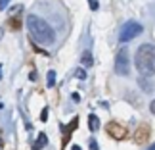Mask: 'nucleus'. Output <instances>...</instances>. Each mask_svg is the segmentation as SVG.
<instances>
[{"instance_id":"1","label":"nucleus","mask_w":155,"mask_h":150,"mask_svg":"<svg viewBox=\"0 0 155 150\" xmlns=\"http://www.w3.org/2000/svg\"><path fill=\"white\" fill-rule=\"evenodd\" d=\"M134 65L140 71L142 77H151L155 75V46L153 44H142L136 50Z\"/></svg>"},{"instance_id":"2","label":"nucleus","mask_w":155,"mask_h":150,"mask_svg":"<svg viewBox=\"0 0 155 150\" xmlns=\"http://www.w3.org/2000/svg\"><path fill=\"white\" fill-rule=\"evenodd\" d=\"M27 29H29V33H31V37H33L35 43H38V44H50V43H54V29L44 19H40V17L29 16L27 17Z\"/></svg>"},{"instance_id":"3","label":"nucleus","mask_w":155,"mask_h":150,"mask_svg":"<svg viewBox=\"0 0 155 150\" xmlns=\"http://www.w3.org/2000/svg\"><path fill=\"white\" fill-rule=\"evenodd\" d=\"M142 31H144V27H142L138 21H127L123 25V29H121L119 40H121V43H128V40L136 39L138 35H142Z\"/></svg>"},{"instance_id":"4","label":"nucleus","mask_w":155,"mask_h":150,"mask_svg":"<svg viewBox=\"0 0 155 150\" xmlns=\"http://www.w3.org/2000/svg\"><path fill=\"white\" fill-rule=\"evenodd\" d=\"M130 71V65H128V50L127 48H121L117 52V58H115V73L117 75H128Z\"/></svg>"},{"instance_id":"5","label":"nucleus","mask_w":155,"mask_h":150,"mask_svg":"<svg viewBox=\"0 0 155 150\" xmlns=\"http://www.w3.org/2000/svg\"><path fill=\"white\" fill-rule=\"evenodd\" d=\"M107 133L113 135L115 139H123V137L127 135V131H124L119 123H109V125H107Z\"/></svg>"},{"instance_id":"6","label":"nucleus","mask_w":155,"mask_h":150,"mask_svg":"<svg viewBox=\"0 0 155 150\" xmlns=\"http://www.w3.org/2000/svg\"><path fill=\"white\" fill-rule=\"evenodd\" d=\"M88 129H90L92 133L100 129V119H98L96 116H94V113H90V116H88Z\"/></svg>"},{"instance_id":"7","label":"nucleus","mask_w":155,"mask_h":150,"mask_svg":"<svg viewBox=\"0 0 155 150\" xmlns=\"http://www.w3.org/2000/svg\"><path fill=\"white\" fill-rule=\"evenodd\" d=\"M81 64L86 65V68L94 65V60H92V52L90 50H84V54H82V58H81Z\"/></svg>"},{"instance_id":"8","label":"nucleus","mask_w":155,"mask_h":150,"mask_svg":"<svg viewBox=\"0 0 155 150\" xmlns=\"http://www.w3.org/2000/svg\"><path fill=\"white\" fill-rule=\"evenodd\" d=\"M46 142H48L46 135H44V133H40V135H38V139H37V142L33 145V150H40V148H44V146H46Z\"/></svg>"},{"instance_id":"9","label":"nucleus","mask_w":155,"mask_h":150,"mask_svg":"<svg viewBox=\"0 0 155 150\" xmlns=\"http://www.w3.org/2000/svg\"><path fill=\"white\" fill-rule=\"evenodd\" d=\"M46 85L54 87L56 85V71H48V77H46Z\"/></svg>"},{"instance_id":"10","label":"nucleus","mask_w":155,"mask_h":150,"mask_svg":"<svg viewBox=\"0 0 155 150\" xmlns=\"http://www.w3.org/2000/svg\"><path fill=\"white\" fill-rule=\"evenodd\" d=\"M77 77H79V79H86V71L79 68V69H77Z\"/></svg>"},{"instance_id":"11","label":"nucleus","mask_w":155,"mask_h":150,"mask_svg":"<svg viewBox=\"0 0 155 150\" xmlns=\"http://www.w3.org/2000/svg\"><path fill=\"white\" fill-rule=\"evenodd\" d=\"M88 2H90V10H94V12H96V10L100 8V4H98V0H88Z\"/></svg>"},{"instance_id":"12","label":"nucleus","mask_w":155,"mask_h":150,"mask_svg":"<svg viewBox=\"0 0 155 150\" xmlns=\"http://www.w3.org/2000/svg\"><path fill=\"white\" fill-rule=\"evenodd\" d=\"M8 6H10V0H0V10H6V8H8Z\"/></svg>"},{"instance_id":"13","label":"nucleus","mask_w":155,"mask_h":150,"mask_svg":"<svg viewBox=\"0 0 155 150\" xmlns=\"http://www.w3.org/2000/svg\"><path fill=\"white\" fill-rule=\"evenodd\" d=\"M46 117H48V110H42V116H40V119H42V121H46Z\"/></svg>"},{"instance_id":"14","label":"nucleus","mask_w":155,"mask_h":150,"mask_svg":"<svg viewBox=\"0 0 155 150\" xmlns=\"http://www.w3.org/2000/svg\"><path fill=\"white\" fill-rule=\"evenodd\" d=\"M90 148H92V150H98V145H96V141H90Z\"/></svg>"},{"instance_id":"15","label":"nucleus","mask_w":155,"mask_h":150,"mask_svg":"<svg viewBox=\"0 0 155 150\" xmlns=\"http://www.w3.org/2000/svg\"><path fill=\"white\" fill-rule=\"evenodd\" d=\"M150 110H151V113H155V100L151 102V106H150Z\"/></svg>"},{"instance_id":"16","label":"nucleus","mask_w":155,"mask_h":150,"mask_svg":"<svg viewBox=\"0 0 155 150\" xmlns=\"http://www.w3.org/2000/svg\"><path fill=\"white\" fill-rule=\"evenodd\" d=\"M71 150H81V146H73V148H71Z\"/></svg>"},{"instance_id":"17","label":"nucleus","mask_w":155,"mask_h":150,"mask_svg":"<svg viewBox=\"0 0 155 150\" xmlns=\"http://www.w3.org/2000/svg\"><path fill=\"white\" fill-rule=\"evenodd\" d=\"M147 150H155V145H151V146H150V148H147Z\"/></svg>"},{"instance_id":"18","label":"nucleus","mask_w":155,"mask_h":150,"mask_svg":"<svg viewBox=\"0 0 155 150\" xmlns=\"http://www.w3.org/2000/svg\"><path fill=\"white\" fill-rule=\"evenodd\" d=\"M0 77H2V65H0Z\"/></svg>"},{"instance_id":"19","label":"nucleus","mask_w":155,"mask_h":150,"mask_svg":"<svg viewBox=\"0 0 155 150\" xmlns=\"http://www.w3.org/2000/svg\"><path fill=\"white\" fill-rule=\"evenodd\" d=\"M0 39H2V31H0Z\"/></svg>"}]
</instances>
